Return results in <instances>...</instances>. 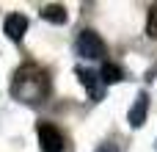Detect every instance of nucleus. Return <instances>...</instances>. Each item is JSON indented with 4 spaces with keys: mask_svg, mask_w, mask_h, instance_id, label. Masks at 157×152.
Masks as SVG:
<instances>
[{
    "mask_svg": "<svg viewBox=\"0 0 157 152\" xmlns=\"http://www.w3.org/2000/svg\"><path fill=\"white\" fill-rule=\"evenodd\" d=\"M146 33H149L152 39H157V6L149 11V25H146Z\"/></svg>",
    "mask_w": 157,
    "mask_h": 152,
    "instance_id": "9",
    "label": "nucleus"
},
{
    "mask_svg": "<svg viewBox=\"0 0 157 152\" xmlns=\"http://www.w3.org/2000/svg\"><path fill=\"white\" fill-rule=\"evenodd\" d=\"M97 152H119V147L108 141V144H102V147H99V150H97Z\"/></svg>",
    "mask_w": 157,
    "mask_h": 152,
    "instance_id": "10",
    "label": "nucleus"
},
{
    "mask_svg": "<svg viewBox=\"0 0 157 152\" xmlns=\"http://www.w3.org/2000/svg\"><path fill=\"white\" fill-rule=\"evenodd\" d=\"M3 30L11 42H22V36L28 33V17L25 14H8L3 22Z\"/></svg>",
    "mask_w": 157,
    "mask_h": 152,
    "instance_id": "5",
    "label": "nucleus"
},
{
    "mask_svg": "<svg viewBox=\"0 0 157 152\" xmlns=\"http://www.w3.org/2000/svg\"><path fill=\"white\" fill-rule=\"evenodd\" d=\"M39 147L41 152H63V136L55 125L41 122L39 125Z\"/></svg>",
    "mask_w": 157,
    "mask_h": 152,
    "instance_id": "4",
    "label": "nucleus"
},
{
    "mask_svg": "<svg viewBox=\"0 0 157 152\" xmlns=\"http://www.w3.org/2000/svg\"><path fill=\"white\" fill-rule=\"evenodd\" d=\"M146 114H149V94H138V97H135V105H132V108H130V114H127L130 127H132V130H138V127L146 122Z\"/></svg>",
    "mask_w": 157,
    "mask_h": 152,
    "instance_id": "6",
    "label": "nucleus"
},
{
    "mask_svg": "<svg viewBox=\"0 0 157 152\" xmlns=\"http://www.w3.org/2000/svg\"><path fill=\"white\" fill-rule=\"evenodd\" d=\"M11 97L25 105H41L50 97V75L39 64H22L11 78Z\"/></svg>",
    "mask_w": 157,
    "mask_h": 152,
    "instance_id": "1",
    "label": "nucleus"
},
{
    "mask_svg": "<svg viewBox=\"0 0 157 152\" xmlns=\"http://www.w3.org/2000/svg\"><path fill=\"white\" fill-rule=\"evenodd\" d=\"M75 50H77V55H80V58H88V61L105 58V53H108L105 42H102V39H99V33H97V30H91V28H86V30H80V33H77Z\"/></svg>",
    "mask_w": 157,
    "mask_h": 152,
    "instance_id": "2",
    "label": "nucleus"
},
{
    "mask_svg": "<svg viewBox=\"0 0 157 152\" xmlns=\"http://www.w3.org/2000/svg\"><path fill=\"white\" fill-rule=\"evenodd\" d=\"M41 17H44L47 22L63 25V22H66V8H63L61 3H50V6H44V8H41Z\"/></svg>",
    "mask_w": 157,
    "mask_h": 152,
    "instance_id": "7",
    "label": "nucleus"
},
{
    "mask_svg": "<svg viewBox=\"0 0 157 152\" xmlns=\"http://www.w3.org/2000/svg\"><path fill=\"white\" fill-rule=\"evenodd\" d=\"M99 78H102V83H119V80L124 78V69H121L119 64H110V61H105V64H102V72H99Z\"/></svg>",
    "mask_w": 157,
    "mask_h": 152,
    "instance_id": "8",
    "label": "nucleus"
},
{
    "mask_svg": "<svg viewBox=\"0 0 157 152\" xmlns=\"http://www.w3.org/2000/svg\"><path fill=\"white\" fill-rule=\"evenodd\" d=\"M75 75H77V80L86 86V91H88V97L94 100V102H99V100H105V83H102V78H99V72H94V69H86V66H77L75 69Z\"/></svg>",
    "mask_w": 157,
    "mask_h": 152,
    "instance_id": "3",
    "label": "nucleus"
}]
</instances>
